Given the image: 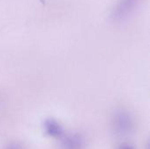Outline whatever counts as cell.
<instances>
[{"instance_id":"cell-1","label":"cell","mask_w":150,"mask_h":149,"mask_svg":"<svg viewBox=\"0 0 150 149\" xmlns=\"http://www.w3.org/2000/svg\"><path fill=\"white\" fill-rule=\"evenodd\" d=\"M122 149H132L131 148H129V147H127V148H123Z\"/></svg>"}]
</instances>
